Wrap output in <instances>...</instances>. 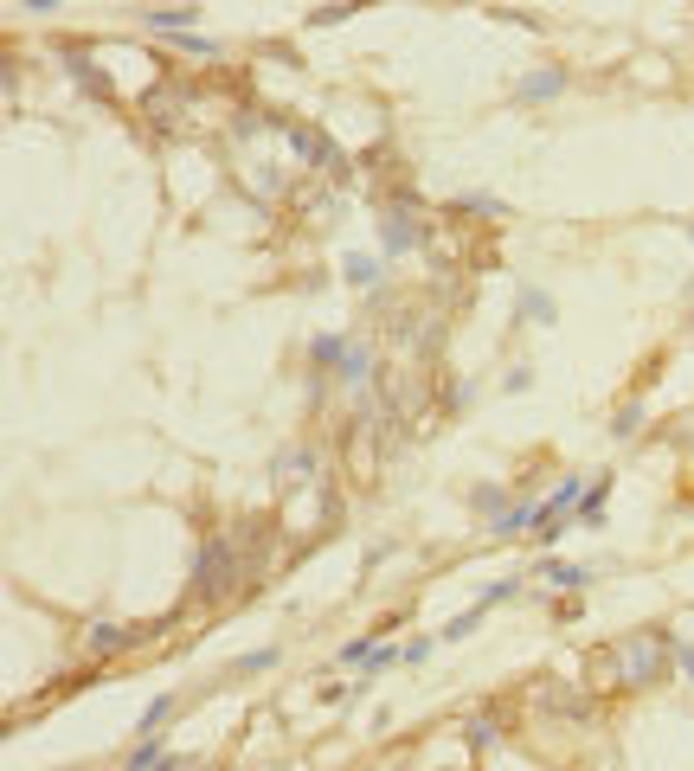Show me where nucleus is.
<instances>
[{
	"mask_svg": "<svg viewBox=\"0 0 694 771\" xmlns=\"http://www.w3.org/2000/svg\"><path fill=\"white\" fill-rule=\"evenodd\" d=\"M604 489H610V482L598 476V482H592V495H586V502H578V514H572V528H604Z\"/></svg>",
	"mask_w": 694,
	"mask_h": 771,
	"instance_id": "8",
	"label": "nucleus"
},
{
	"mask_svg": "<svg viewBox=\"0 0 694 771\" xmlns=\"http://www.w3.org/2000/svg\"><path fill=\"white\" fill-rule=\"evenodd\" d=\"M636 418H643V411H636V405H624L618 418H610V431H618V437H630V431H636Z\"/></svg>",
	"mask_w": 694,
	"mask_h": 771,
	"instance_id": "23",
	"label": "nucleus"
},
{
	"mask_svg": "<svg viewBox=\"0 0 694 771\" xmlns=\"http://www.w3.org/2000/svg\"><path fill=\"white\" fill-rule=\"evenodd\" d=\"M341 20H347V7H315L309 13V26H341Z\"/></svg>",
	"mask_w": 694,
	"mask_h": 771,
	"instance_id": "24",
	"label": "nucleus"
},
{
	"mask_svg": "<svg viewBox=\"0 0 694 771\" xmlns=\"http://www.w3.org/2000/svg\"><path fill=\"white\" fill-rule=\"evenodd\" d=\"M457 212H502V206H495L489 193H463V200H457Z\"/></svg>",
	"mask_w": 694,
	"mask_h": 771,
	"instance_id": "21",
	"label": "nucleus"
},
{
	"mask_svg": "<svg viewBox=\"0 0 694 771\" xmlns=\"http://www.w3.org/2000/svg\"><path fill=\"white\" fill-rule=\"evenodd\" d=\"M123 643H135V630H123V624H97V630H91V649H97V656L123 649Z\"/></svg>",
	"mask_w": 694,
	"mask_h": 771,
	"instance_id": "12",
	"label": "nucleus"
},
{
	"mask_svg": "<svg viewBox=\"0 0 694 771\" xmlns=\"http://www.w3.org/2000/svg\"><path fill=\"white\" fill-rule=\"evenodd\" d=\"M534 572L546 578L553 592H586V585H592V566H566V560H540Z\"/></svg>",
	"mask_w": 694,
	"mask_h": 771,
	"instance_id": "5",
	"label": "nucleus"
},
{
	"mask_svg": "<svg viewBox=\"0 0 694 771\" xmlns=\"http://www.w3.org/2000/svg\"><path fill=\"white\" fill-rule=\"evenodd\" d=\"M232 566H238L232 546H226V540H206V546H200V578H193V598H200V604H219V598L232 592Z\"/></svg>",
	"mask_w": 694,
	"mask_h": 771,
	"instance_id": "2",
	"label": "nucleus"
},
{
	"mask_svg": "<svg viewBox=\"0 0 694 771\" xmlns=\"http://www.w3.org/2000/svg\"><path fill=\"white\" fill-rule=\"evenodd\" d=\"M258 669H276V649H251V656L232 663V675H258Z\"/></svg>",
	"mask_w": 694,
	"mask_h": 771,
	"instance_id": "19",
	"label": "nucleus"
},
{
	"mask_svg": "<svg viewBox=\"0 0 694 771\" xmlns=\"http://www.w3.org/2000/svg\"><path fill=\"white\" fill-rule=\"evenodd\" d=\"M168 713H174V695H155V701L142 707V720H135V733H142V739H161V720H168Z\"/></svg>",
	"mask_w": 694,
	"mask_h": 771,
	"instance_id": "9",
	"label": "nucleus"
},
{
	"mask_svg": "<svg viewBox=\"0 0 694 771\" xmlns=\"http://www.w3.org/2000/svg\"><path fill=\"white\" fill-rule=\"evenodd\" d=\"M521 322H553V296L546 290H521Z\"/></svg>",
	"mask_w": 694,
	"mask_h": 771,
	"instance_id": "13",
	"label": "nucleus"
},
{
	"mask_svg": "<svg viewBox=\"0 0 694 771\" xmlns=\"http://www.w3.org/2000/svg\"><path fill=\"white\" fill-rule=\"evenodd\" d=\"M682 669H688V681H694V643H688V649H682Z\"/></svg>",
	"mask_w": 694,
	"mask_h": 771,
	"instance_id": "25",
	"label": "nucleus"
},
{
	"mask_svg": "<svg viewBox=\"0 0 694 771\" xmlns=\"http://www.w3.org/2000/svg\"><path fill=\"white\" fill-rule=\"evenodd\" d=\"M341 270H347V283H354V290H373V277H379V258H367V251H347V264H341Z\"/></svg>",
	"mask_w": 694,
	"mask_h": 771,
	"instance_id": "11",
	"label": "nucleus"
},
{
	"mask_svg": "<svg viewBox=\"0 0 694 771\" xmlns=\"http://www.w3.org/2000/svg\"><path fill=\"white\" fill-rule=\"evenodd\" d=\"M560 91H566V71L560 65H540V71L521 77V103H546V97H560Z\"/></svg>",
	"mask_w": 694,
	"mask_h": 771,
	"instance_id": "4",
	"label": "nucleus"
},
{
	"mask_svg": "<svg viewBox=\"0 0 694 771\" xmlns=\"http://www.w3.org/2000/svg\"><path fill=\"white\" fill-rule=\"evenodd\" d=\"M290 148L309 161V168H335V174H341V148L328 142V135H315V129H290Z\"/></svg>",
	"mask_w": 694,
	"mask_h": 771,
	"instance_id": "3",
	"label": "nucleus"
},
{
	"mask_svg": "<svg viewBox=\"0 0 694 771\" xmlns=\"http://www.w3.org/2000/svg\"><path fill=\"white\" fill-rule=\"evenodd\" d=\"M610 656H618V675L624 681H656L662 663H669V637H662V630H643V637H624Z\"/></svg>",
	"mask_w": 694,
	"mask_h": 771,
	"instance_id": "1",
	"label": "nucleus"
},
{
	"mask_svg": "<svg viewBox=\"0 0 694 771\" xmlns=\"http://www.w3.org/2000/svg\"><path fill=\"white\" fill-rule=\"evenodd\" d=\"M502 598H515V578H495V585H489V592H483L476 604H483V611H489V604H502Z\"/></svg>",
	"mask_w": 694,
	"mask_h": 771,
	"instance_id": "22",
	"label": "nucleus"
},
{
	"mask_svg": "<svg viewBox=\"0 0 694 771\" xmlns=\"http://www.w3.org/2000/svg\"><path fill=\"white\" fill-rule=\"evenodd\" d=\"M155 33H193L200 26V7H174V13H148Z\"/></svg>",
	"mask_w": 694,
	"mask_h": 771,
	"instance_id": "10",
	"label": "nucleus"
},
{
	"mask_svg": "<svg viewBox=\"0 0 694 771\" xmlns=\"http://www.w3.org/2000/svg\"><path fill=\"white\" fill-rule=\"evenodd\" d=\"M476 624H483V604H469V611H463L457 624H443V643H463V637H469Z\"/></svg>",
	"mask_w": 694,
	"mask_h": 771,
	"instance_id": "17",
	"label": "nucleus"
},
{
	"mask_svg": "<svg viewBox=\"0 0 694 771\" xmlns=\"http://www.w3.org/2000/svg\"><path fill=\"white\" fill-rule=\"evenodd\" d=\"M155 765H168V752H161V739H142V746L129 752V765H123V771H155Z\"/></svg>",
	"mask_w": 694,
	"mask_h": 771,
	"instance_id": "14",
	"label": "nucleus"
},
{
	"mask_svg": "<svg viewBox=\"0 0 694 771\" xmlns=\"http://www.w3.org/2000/svg\"><path fill=\"white\" fill-rule=\"evenodd\" d=\"M367 367H373V354H367V347H347V361H341V379H367Z\"/></svg>",
	"mask_w": 694,
	"mask_h": 771,
	"instance_id": "20",
	"label": "nucleus"
},
{
	"mask_svg": "<svg viewBox=\"0 0 694 771\" xmlns=\"http://www.w3.org/2000/svg\"><path fill=\"white\" fill-rule=\"evenodd\" d=\"M411 238H419V226H411V212H405V206H393V212H386V232H379V244H386V258H399V251H411Z\"/></svg>",
	"mask_w": 694,
	"mask_h": 771,
	"instance_id": "6",
	"label": "nucleus"
},
{
	"mask_svg": "<svg viewBox=\"0 0 694 771\" xmlns=\"http://www.w3.org/2000/svg\"><path fill=\"white\" fill-rule=\"evenodd\" d=\"M65 71H71V77H77V84H84L91 97H109V84H103V71H97V65L84 59V52H65Z\"/></svg>",
	"mask_w": 694,
	"mask_h": 771,
	"instance_id": "7",
	"label": "nucleus"
},
{
	"mask_svg": "<svg viewBox=\"0 0 694 771\" xmlns=\"http://www.w3.org/2000/svg\"><path fill=\"white\" fill-rule=\"evenodd\" d=\"M495 733H502V727H495V713H476V720H469V746L489 752V746H495Z\"/></svg>",
	"mask_w": 694,
	"mask_h": 771,
	"instance_id": "16",
	"label": "nucleus"
},
{
	"mask_svg": "<svg viewBox=\"0 0 694 771\" xmlns=\"http://www.w3.org/2000/svg\"><path fill=\"white\" fill-rule=\"evenodd\" d=\"M315 361H322V367H341V361H347V341H341V335H322V341H315Z\"/></svg>",
	"mask_w": 694,
	"mask_h": 771,
	"instance_id": "18",
	"label": "nucleus"
},
{
	"mask_svg": "<svg viewBox=\"0 0 694 771\" xmlns=\"http://www.w3.org/2000/svg\"><path fill=\"white\" fill-rule=\"evenodd\" d=\"M469 502H476V514H489V528H495V521L508 514V495H502V489H476Z\"/></svg>",
	"mask_w": 694,
	"mask_h": 771,
	"instance_id": "15",
	"label": "nucleus"
}]
</instances>
